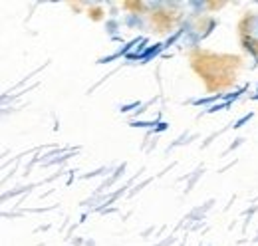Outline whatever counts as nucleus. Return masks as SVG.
I'll list each match as a JSON object with an SVG mask.
<instances>
[{"mask_svg": "<svg viewBox=\"0 0 258 246\" xmlns=\"http://www.w3.org/2000/svg\"><path fill=\"white\" fill-rule=\"evenodd\" d=\"M246 24H248V38H252L254 42L258 44V16H250L248 20H246Z\"/></svg>", "mask_w": 258, "mask_h": 246, "instance_id": "1", "label": "nucleus"}, {"mask_svg": "<svg viewBox=\"0 0 258 246\" xmlns=\"http://www.w3.org/2000/svg\"><path fill=\"white\" fill-rule=\"evenodd\" d=\"M205 2H189V8L193 10V14H199V12H203L205 10Z\"/></svg>", "mask_w": 258, "mask_h": 246, "instance_id": "2", "label": "nucleus"}, {"mask_svg": "<svg viewBox=\"0 0 258 246\" xmlns=\"http://www.w3.org/2000/svg\"><path fill=\"white\" fill-rule=\"evenodd\" d=\"M127 24L129 26H141V18H139V16H135V14H129Z\"/></svg>", "mask_w": 258, "mask_h": 246, "instance_id": "3", "label": "nucleus"}, {"mask_svg": "<svg viewBox=\"0 0 258 246\" xmlns=\"http://www.w3.org/2000/svg\"><path fill=\"white\" fill-rule=\"evenodd\" d=\"M105 28H107L109 34H113V32L117 30V22H115V20H111V22H107V26H105Z\"/></svg>", "mask_w": 258, "mask_h": 246, "instance_id": "4", "label": "nucleus"}, {"mask_svg": "<svg viewBox=\"0 0 258 246\" xmlns=\"http://www.w3.org/2000/svg\"><path fill=\"white\" fill-rule=\"evenodd\" d=\"M250 117H252V113H248V115H244V117H242L240 121H236V125H234V127H242V123H246V121H248V119H250Z\"/></svg>", "mask_w": 258, "mask_h": 246, "instance_id": "5", "label": "nucleus"}, {"mask_svg": "<svg viewBox=\"0 0 258 246\" xmlns=\"http://www.w3.org/2000/svg\"><path fill=\"white\" fill-rule=\"evenodd\" d=\"M131 107H137V101H135V103H129V105H125V107H121V111H129Z\"/></svg>", "mask_w": 258, "mask_h": 246, "instance_id": "6", "label": "nucleus"}]
</instances>
